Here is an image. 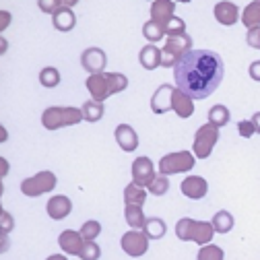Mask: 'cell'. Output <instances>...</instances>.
I'll return each instance as SVG.
<instances>
[{
  "label": "cell",
  "mask_w": 260,
  "mask_h": 260,
  "mask_svg": "<svg viewBox=\"0 0 260 260\" xmlns=\"http://www.w3.org/2000/svg\"><path fill=\"white\" fill-rule=\"evenodd\" d=\"M219 141V128L215 124H203L199 130H197V135H194V155H197L199 159H207L213 151V147L217 145Z\"/></svg>",
  "instance_id": "cell-6"
},
{
  "label": "cell",
  "mask_w": 260,
  "mask_h": 260,
  "mask_svg": "<svg viewBox=\"0 0 260 260\" xmlns=\"http://www.w3.org/2000/svg\"><path fill=\"white\" fill-rule=\"evenodd\" d=\"M168 190H170V180H168V176H157V178L151 182V186H149V192L155 194V197H164V194H168Z\"/></svg>",
  "instance_id": "cell-33"
},
{
  "label": "cell",
  "mask_w": 260,
  "mask_h": 260,
  "mask_svg": "<svg viewBox=\"0 0 260 260\" xmlns=\"http://www.w3.org/2000/svg\"><path fill=\"white\" fill-rule=\"evenodd\" d=\"M56 176L52 172H40L36 176H31L27 180L21 182V192L25 194V197H42V194H48L54 190L56 186Z\"/></svg>",
  "instance_id": "cell-7"
},
{
  "label": "cell",
  "mask_w": 260,
  "mask_h": 260,
  "mask_svg": "<svg viewBox=\"0 0 260 260\" xmlns=\"http://www.w3.org/2000/svg\"><path fill=\"white\" fill-rule=\"evenodd\" d=\"M246 42H248V46H250V48L260 50V27L248 29V34H246Z\"/></svg>",
  "instance_id": "cell-37"
},
{
  "label": "cell",
  "mask_w": 260,
  "mask_h": 260,
  "mask_svg": "<svg viewBox=\"0 0 260 260\" xmlns=\"http://www.w3.org/2000/svg\"><path fill=\"white\" fill-rule=\"evenodd\" d=\"M83 116L87 122H100L104 118V104L102 102H95V100H89L83 104Z\"/></svg>",
  "instance_id": "cell-26"
},
{
  "label": "cell",
  "mask_w": 260,
  "mask_h": 260,
  "mask_svg": "<svg viewBox=\"0 0 260 260\" xmlns=\"http://www.w3.org/2000/svg\"><path fill=\"white\" fill-rule=\"evenodd\" d=\"M174 11H176V3H172V0H155L151 5V17L161 27L168 25V21L174 17Z\"/></svg>",
  "instance_id": "cell-18"
},
{
  "label": "cell",
  "mask_w": 260,
  "mask_h": 260,
  "mask_svg": "<svg viewBox=\"0 0 260 260\" xmlns=\"http://www.w3.org/2000/svg\"><path fill=\"white\" fill-rule=\"evenodd\" d=\"M225 77L223 58L213 50H190L176 67L174 81L180 91L192 100L209 97Z\"/></svg>",
  "instance_id": "cell-1"
},
{
  "label": "cell",
  "mask_w": 260,
  "mask_h": 260,
  "mask_svg": "<svg viewBox=\"0 0 260 260\" xmlns=\"http://www.w3.org/2000/svg\"><path fill=\"white\" fill-rule=\"evenodd\" d=\"M13 225H15V221H13L11 213H7V211L0 213V227H3V234H9L13 230Z\"/></svg>",
  "instance_id": "cell-39"
},
{
  "label": "cell",
  "mask_w": 260,
  "mask_h": 260,
  "mask_svg": "<svg viewBox=\"0 0 260 260\" xmlns=\"http://www.w3.org/2000/svg\"><path fill=\"white\" fill-rule=\"evenodd\" d=\"M211 223H213V227H215L217 234H230V232L234 230V217H232L230 211H219V213H215V217H213Z\"/></svg>",
  "instance_id": "cell-25"
},
{
  "label": "cell",
  "mask_w": 260,
  "mask_h": 260,
  "mask_svg": "<svg viewBox=\"0 0 260 260\" xmlns=\"http://www.w3.org/2000/svg\"><path fill=\"white\" fill-rule=\"evenodd\" d=\"M213 15H215V19H217L221 25H227V27L236 25L238 19H242L238 7H236L234 3H230V0H221V3H217L215 9H213Z\"/></svg>",
  "instance_id": "cell-14"
},
{
  "label": "cell",
  "mask_w": 260,
  "mask_h": 260,
  "mask_svg": "<svg viewBox=\"0 0 260 260\" xmlns=\"http://www.w3.org/2000/svg\"><path fill=\"white\" fill-rule=\"evenodd\" d=\"M139 60L143 64V69L147 71H155L157 67H161V60H164V54H161L159 48H155L153 44L145 46L141 52H139Z\"/></svg>",
  "instance_id": "cell-21"
},
{
  "label": "cell",
  "mask_w": 260,
  "mask_h": 260,
  "mask_svg": "<svg viewBox=\"0 0 260 260\" xmlns=\"http://www.w3.org/2000/svg\"><path fill=\"white\" fill-rule=\"evenodd\" d=\"M0 15H3V29L11 23V13H7V11H3V13H0Z\"/></svg>",
  "instance_id": "cell-42"
},
{
  "label": "cell",
  "mask_w": 260,
  "mask_h": 260,
  "mask_svg": "<svg viewBox=\"0 0 260 260\" xmlns=\"http://www.w3.org/2000/svg\"><path fill=\"white\" fill-rule=\"evenodd\" d=\"M58 244H60L62 252L73 254V256H79V254H81V250H83V246H85V238L81 236V232L67 230V232H62V234H60Z\"/></svg>",
  "instance_id": "cell-16"
},
{
  "label": "cell",
  "mask_w": 260,
  "mask_h": 260,
  "mask_svg": "<svg viewBox=\"0 0 260 260\" xmlns=\"http://www.w3.org/2000/svg\"><path fill=\"white\" fill-rule=\"evenodd\" d=\"M143 36H145L151 44H157L161 38L166 36V29L161 27L157 21H153V19H151V21H147V23L143 25Z\"/></svg>",
  "instance_id": "cell-29"
},
{
  "label": "cell",
  "mask_w": 260,
  "mask_h": 260,
  "mask_svg": "<svg viewBox=\"0 0 260 260\" xmlns=\"http://www.w3.org/2000/svg\"><path fill=\"white\" fill-rule=\"evenodd\" d=\"M124 219L130 225V230H143L145 223H147V217L143 213V207H139V205H126Z\"/></svg>",
  "instance_id": "cell-22"
},
{
  "label": "cell",
  "mask_w": 260,
  "mask_h": 260,
  "mask_svg": "<svg viewBox=\"0 0 260 260\" xmlns=\"http://www.w3.org/2000/svg\"><path fill=\"white\" fill-rule=\"evenodd\" d=\"M180 190L184 197L192 199V201H199V199H205L207 192H209V184L205 178L201 176H188L186 180H182L180 184Z\"/></svg>",
  "instance_id": "cell-12"
},
{
  "label": "cell",
  "mask_w": 260,
  "mask_h": 260,
  "mask_svg": "<svg viewBox=\"0 0 260 260\" xmlns=\"http://www.w3.org/2000/svg\"><path fill=\"white\" fill-rule=\"evenodd\" d=\"M248 73H250V77H252L254 81H258V83H260V60H254V62L250 64Z\"/></svg>",
  "instance_id": "cell-40"
},
{
  "label": "cell",
  "mask_w": 260,
  "mask_h": 260,
  "mask_svg": "<svg viewBox=\"0 0 260 260\" xmlns=\"http://www.w3.org/2000/svg\"><path fill=\"white\" fill-rule=\"evenodd\" d=\"M38 7L44 13H56L60 7H64V0H38Z\"/></svg>",
  "instance_id": "cell-36"
},
{
  "label": "cell",
  "mask_w": 260,
  "mask_h": 260,
  "mask_svg": "<svg viewBox=\"0 0 260 260\" xmlns=\"http://www.w3.org/2000/svg\"><path fill=\"white\" fill-rule=\"evenodd\" d=\"M40 83H42L44 87L52 89V87H56V85L60 83V73H58L54 67H46V69L40 73Z\"/></svg>",
  "instance_id": "cell-31"
},
{
  "label": "cell",
  "mask_w": 260,
  "mask_h": 260,
  "mask_svg": "<svg viewBox=\"0 0 260 260\" xmlns=\"http://www.w3.org/2000/svg\"><path fill=\"white\" fill-rule=\"evenodd\" d=\"M46 260H67V256H62V254H52V256H48Z\"/></svg>",
  "instance_id": "cell-43"
},
{
  "label": "cell",
  "mask_w": 260,
  "mask_h": 260,
  "mask_svg": "<svg viewBox=\"0 0 260 260\" xmlns=\"http://www.w3.org/2000/svg\"><path fill=\"white\" fill-rule=\"evenodd\" d=\"M48 215L56 221L64 219V217H69V213L73 211V203L69 197H64V194H56V197H52L48 201Z\"/></svg>",
  "instance_id": "cell-17"
},
{
  "label": "cell",
  "mask_w": 260,
  "mask_h": 260,
  "mask_svg": "<svg viewBox=\"0 0 260 260\" xmlns=\"http://www.w3.org/2000/svg\"><path fill=\"white\" fill-rule=\"evenodd\" d=\"M81 64H83V69L91 75H97V73H102L106 69V64H108V56L102 48H87L83 54H81Z\"/></svg>",
  "instance_id": "cell-11"
},
{
  "label": "cell",
  "mask_w": 260,
  "mask_h": 260,
  "mask_svg": "<svg viewBox=\"0 0 260 260\" xmlns=\"http://www.w3.org/2000/svg\"><path fill=\"white\" fill-rule=\"evenodd\" d=\"M79 0H64V7H75Z\"/></svg>",
  "instance_id": "cell-44"
},
{
  "label": "cell",
  "mask_w": 260,
  "mask_h": 260,
  "mask_svg": "<svg viewBox=\"0 0 260 260\" xmlns=\"http://www.w3.org/2000/svg\"><path fill=\"white\" fill-rule=\"evenodd\" d=\"M155 168H153V161L149 157H139L133 161V182L139 186H151V182L155 180Z\"/></svg>",
  "instance_id": "cell-10"
},
{
  "label": "cell",
  "mask_w": 260,
  "mask_h": 260,
  "mask_svg": "<svg viewBox=\"0 0 260 260\" xmlns=\"http://www.w3.org/2000/svg\"><path fill=\"white\" fill-rule=\"evenodd\" d=\"M197 155H192L188 151H178V153H170L166 157H161L159 161V172L161 176H174V174H184L190 172L197 166Z\"/></svg>",
  "instance_id": "cell-5"
},
{
  "label": "cell",
  "mask_w": 260,
  "mask_h": 260,
  "mask_svg": "<svg viewBox=\"0 0 260 260\" xmlns=\"http://www.w3.org/2000/svg\"><path fill=\"white\" fill-rule=\"evenodd\" d=\"M238 133H240V137H244V139H250V137L256 133L254 122H252V120H242V122L238 124Z\"/></svg>",
  "instance_id": "cell-38"
},
{
  "label": "cell",
  "mask_w": 260,
  "mask_h": 260,
  "mask_svg": "<svg viewBox=\"0 0 260 260\" xmlns=\"http://www.w3.org/2000/svg\"><path fill=\"white\" fill-rule=\"evenodd\" d=\"M145 201H147V192H145L143 186L133 182V184H128L124 188V203L126 205H139V207H143Z\"/></svg>",
  "instance_id": "cell-23"
},
{
  "label": "cell",
  "mask_w": 260,
  "mask_h": 260,
  "mask_svg": "<svg viewBox=\"0 0 260 260\" xmlns=\"http://www.w3.org/2000/svg\"><path fill=\"white\" fill-rule=\"evenodd\" d=\"M52 25L58 31H71L77 25V15L73 13L71 7H60L54 15H52Z\"/></svg>",
  "instance_id": "cell-20"
},
{
  "label": "cell",
  "mask_w": 260,
  "mask_h": 260,
  "mask_svg": "<svg viewBox=\"0 0 260 260\" xmlns=\"http://www.w3.org/2000/svg\"><path fill=\"white\" fill-rule=\"evenodd\" d=\"M256 3H258V5H260V0H256Z\"/></svg>",
  "instance_id": "cell-46"
},
{
  "label": "cell",
  "mask_w": 260,
  "mask_h": 260,
  "mask_svg": "<svg viewBox=\"0 0 260 260\" xmlns=\"http://www.w3.org/2000/svg\"><path fill=\"white\" fill-rule=\"evenodd\" d=\"M120 246H122V250H124L128 256L137 258V256H143V254L149 250V238H147L145 232L130 230V232H126V234L122 236Z\"/></svg>",
  "instance_id": "cell-8"
},
{
  "label": "cell",
  "mask_w": 260,
  "mask_h": 260,
  "mask_svg": "<svg viewBox=\"0 0 260 260\" xmlns=\"http://www.w3.org/2000/svg\"><path fill=\"white\" fill-rule=\"evenodd\" d=\"M87 89L91 93V97L95 102H106L110 95H114L112 91V83H110V75L108 73H97V75H91L87 79Z\"/></svg>",
  "instance_id": "cell-9"
},
{
  "label": "cell",
  "mask_w": 260,
  "mask_h": 260,
  "mask_svg": "<svg viewBox=\"0 0 260 260\" xmlns=\"http://www.w3.org/2000/svg\"><path fill=\"white\" fill-rule=\"evenodd\" d=\"M174 91H176V87H172V85H161V87H157V91L153 93V97H151V110L155 112V114H166V112H170L172 110V100H174Z\"/></svg>",
  "instance_id": "cell-13"
},
{
  "label": "cell",
  "mask_w": 260,
  "mask_h": 260,
  "mask_svg": "<svg viewBox=\"0 0 260 260\" xmlns=\"http://www.w3.org/2000/svg\"><path fill=\"white\" fill-rule=\"evenodd\" d=\"M100 234H102L100 221H85L83 227H81V236H83L85 240H95Z\"/></svg>",
  "instance_id": "cell-34"
},
{
  "label": "cell",
  "mask_w": 260,
  "mask_h": 260,
  "mask_svg": "<svg viewBox=\"0 0 260 260\" xmlns=\"http://www.w3.org/2000/svg\"><path fill=\"white\" fill-rule=\"evenodd\" d=\"M252 122H254V128H256V133L260 135V112H256V114L252 116Z\"/></svg>",
  "instance_id": "cell-41"
},
{
  "label": "cell",
  "mask_w": 260,
  "mask_h": 260,
  "mask_svg": "<svg viewBox=\"0 0 260 260\" xmlns=\"http://www.w3.org/2000/svg\"><path fill=\"white\" fill-rule=\"evenodd\" d=\"M81 260H100V256H102V248L97 246L93 240H85V246H83V250H81Z\"/></svg>",
  "instance_id": "cell-32"
},
{
  "label": "cell",
  "mask_w": 260,
  "mask_h": 260,
  "mask_svg": "<svg viewBox=\"0 0 260 260\" xmlns=\"http://www.w3.org/2000/svg\"><path fill=\"white\" fill-rule=\"evenodd\" d=\"M215 234L217 232H215L213 223H207V221H197V219L184 217L176 223V236L182 242H197L199 246H205V244H211Z\"/></svg>",
  "instance_id": "cell-2"
},
{
  "label": "cell",
  "mask_w": 260,
  "mask_h": 260,
  "mask_svg": "<svg viewBox=\"0 0 260 260\" xmlns=\"http://www.w3.org/2000/svg\"><path fill=\"white\" fill-rule=\"evenodd\" d=\"M143 230H145V234H147L149 240H161V238L166 236V232H168V225H166L164 219L151 217V219H147V223H145Z\"/></svg>",
  "instance_id": "cell-24"
},
{
  "label": "cell",
  "mask_w": 260,
  "mask_h": 260,
  "mask_svg": "<svg viewBox=\"0 0 260 260\" xmlns=\"http://www.w3.org/2000/svg\"><path fill=\"white\" fill-rule=\"evenodd\" d=\"M172 110L180 116V118H190L194 114V100L190 95H186L184 91H180L176 87L174 91V100H172Z\"/></svg>",
  "instance_id": "cell-19"
},
{
  "label": "cell",
  "mask_w": 260,
  "mask_h": 260,
  "mask_svg": "<svg viewBox=\"0 0 260 260\" xmlns=\"http://www.w3.org/2000/svg\"><path fill=\"white\" fill-rule=\"evenodd\" d=\"M114 137H116V143L126 153H133L139 147V135L135 133V128L128 126V124H118L116 130H114Z\"/></svg>",
  "instance_id": "cell-15"
},
{
  "label": "cell",
  "mask_w": 260,
  "mask_h": 260,
  "mask_svg": "<svg viewBox=\"0 0 260 260\" xmlns=\"http://www.w3.org/2000/svg\"><path fill=\"white\" fill-rule=\"evenodd\" d=\"M197 260H225V254H223V250H221L219 246L207 244V246H203V248L199 250Z\"/></svg>",
  "instance_id": "cell-30"
},
{
  "label": "cell",
  "mask_w": 260,
  "mask_h": 260,
  "mask_svg": "<svg viewBox=\"0 0 260 260\" xmlns=\"http://www.w3.org/2000/svg\"><path fill=\"white\" fill-rule=\"evenodd\" d=\"M192 48V38L188 34H182V36H170L164 50H161V54H164V60H161V67L166 69H172L176 67V64L190 52Z\"/></svg>",
  "instance_id": "cell-4"
},
{
  "label": "cell",
  "mask_w": 260,
  "mask_h": 260,
  "mask_svg": "<svg viewBox=\"0 0 260 260\" xmlns=\"http://www.w3.org/2000/svg\"><path fill=\"white\" fill-rule=\"evenodd\" d=\"M164 29H166L168 36H182V34H186V23H184L180 17L174 15V17L168 21V25H166Z\"/></svg>",
  "instance_id": "cell-35"
},
{
  "label": "cell",
  "mask_w": 260,
  "mask_h": 260,
  "mask_svg": "<svg viewBox=\"0 0 260 260\" xmlns=\"http://www.w3.org/2000/svg\"><path fill=\"white\" fill-rule=\"evenodd\" d=\"M81 120H85V116H83V110H77V108H58V106H54V108H48L42 114V124L48 130H58V128H64V126H75Z\"/></svg>",
  "instance_id": "cell-3"
},
{
  "label": "cell",
  "mask_w": 260,
  "mask_h": 260,
  "mask_svg": "<svg viewBox=\"0 0 260 260\" xmlns=\"http://www.w3.org/2000/svg\"><path fill=\"white\" fill-rule=\"evenodd\" d=\"M230 120H232L230 110H227L225 106H221V104H217V106H213V108L209 110V122L215 124L217 128L227 126V124H230Z\"/></svg>",
  "instance_id": "cell-28"
},
{
  "label": "cell",
  "mask_w": 260,
  "mask_h": 260,
  "mask_svg": "<svg viewBox=\"0 0 260 260\" xmlns=\"http://www.w3.org/2000/svg\"><path fill=\"white\" fill-rule=\"evenodd\" d=\"M178 3H190V0H178Z\"/></svg>",
  "instance_id": "cell-45"
},
{
  "label": "cell",
  "mask_w": 260,
  "mask_h": 260,
  "mask_svg": "<svg viewBox=\"0 0 260 260\" xmlns=\"http://www.w3.org/2000/svg\"><path fill=\"white\" fill-rule=\"evenodd\" d=\"M242 23L248 27V29H254V27H260V5L256 3H250L244 13H242Z\"/></svg>",
  "instance_id": "cell-27"
}]
</instances>
